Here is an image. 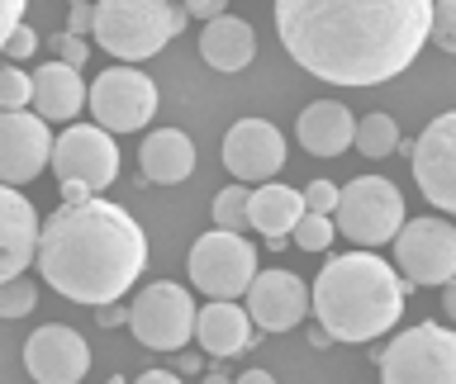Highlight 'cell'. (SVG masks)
I'll return each instance as SVG.
<instances>
[{"mask_svg":"<svg viewBox=\"0 0 456 384\" xmlns=\"http://www.w3.org/2000/svg\"><path fill=\"white\" fill-rule=\"evenodd\" d=\"M442 308H447L452 318H456V276H452L447 284H442Z\"/></svg>","mask_w":456,"mask_h":384,"instance_id":"74e56055","label":"cell"},{"mask_svg":"<svg viewBox=\"0 0 456 384\" xmlns=\"http://www.w3.org/2000/svg\"><path fill=\"white\" fill-rule=\"evenodd\" d=\"M233 384H276V380H271V370H248V375H238Z\"/></svg>","mask_w":456,"mask_h":384,"instance_id":"f35d334b","label":"cell"},{"mask_svg":"<svg viewBox=\"0 0 456 384\" xmlns=\"http://www.w3.org/2000/svg\"><path fill=\"white\" fill-rule=\"evenodd\" d=\"M380 384H456V332L419 323L380 351Z\"/></svg>","mask_w":456,"mask_h":384,"instance_id":"52a82bcc","label":"cell"},{"mask_svg":"<svg viewBox=\"0 0 456 384\" xmlns=\"http://www.w3.org/2000/svg\"><path fill=\"white\" fill-rule=\"evenodd\" d=\"M95 28V0H71V14H67V34L86 38Z\"/></svg>","mask_w":456,"mask_h":384,"instance_id":"d6a6232c","label":"cell"},{"mask_svg":"<svg viewBox=\"0 0 456 384\" xmlns=\"http://www.w3.org/2000/svg\"><path fill=\"white\" fill-rule=\"evenodd\" d=\"M299 195H305V209H314V213H333V204H338V185L333 180H309Z\"/></svg>","mask_w":456,"mask_h":384,"instance_id":"1f68e13d","label":"cell"},{"mask_svg":"<svg viewBox=\"0 0 456 384\" xmlns=\"http://www.w3.org/2000/svg\"><path fill=\"white\" fill-rule=\"evenodd\" d=\"M185 10L171 0H95L91 38L119 62H148L181 34Z\"/></svg>","mask_w":456,"mask_h":384,"instance_id":"277c9868","label":"cell"},{"mask_svg":"<svg viewBox=\"0 0 456 384\" xmlns=\"http://www.w3.org/2000/svg\"><path fill=\"white\" fill-rule=\"evenodd\" d=\"M128 327H134L138 347L148 351H181L195 337V299L185 284L157 280L148 284L134 304H128Z\"/></svg>","mask_w":456,"mask_h":384,"instance_id":"9c48e42d","label":"cell"},{"mask_svg":"<svg viewBox=\"0 0 456 384\" xmlns=\"http://www.w3.org/2000/svg\"><path fill=\"white\" fill-rule=\"evenodd\" d=\"M53 156V133L34 109H0V185L34 180Z\"/></svg>","mask_w":456,"mask_h":384,"instance_id":"9a60e30c","label":"cell"},{"mask_svg":"<svg viewBox=\"0 0 456 384\" xmlns=\"http://www.w3.org/2000/svg\"><path fill=\"white\" fill-rule=\"evenodd\" d=\"M134 384H181V380L171 375V370H142V375H138Z\"/></svg>","mask_w":456,"mask_h":384,"instance_id":"8d00e7d4","label":"cell"},{"mask_svg":"<svg viewBox=\"0 0 456 384\" xmlns=\"http://www.w3.org/2000/svg\"><path fill=\"white\" fill-rule=\"evenodd\" d=\"M299 213H305V195L295 185L262 180L248 195V228H256L262 237H285L299 223Z\"/></svg>","mask_w":456,"mask_h":384,"instance_id":"603a6c76","label":"cell"},{"mask_svg":"<svg viewBox=\"0 0 456 384\" xmlns=\"http://www.w3.org/2000/svg\"><path fill=\"white\" fill-rule=\"evenodd\" d=\"M24 370L34 384H81L91 370V347L81 341L77 327L48 323L24 341Z\"/></svg>","mask_w":456,"mask_h":384,"instance_id":"4fadbf2b","label":"cell"},{"mask_svg":"<svg viewBox=\"0 0 456 384\" xmlns=\"http://www.w3.org/2000/svg\"><path fill=\"white\" fill-rule=\"evenodd\" d=\"M433 0H276V34L309 76L380 85L413 67Z\"/></svg>","mask_w":456,"mask_h":384,"instance_id":"6da1fadb","label":"cell"},{"mask_svg":"<svg viewBox=\"0 0 456 384\" xmlns=\"http://www.w3.org/2000/svg\"><path fill=\"white\" fill-rule=\"evenodd\" d=\"M110 384H124V380H110Z\"/></svg>","mask_w":456,"mask_h":384,"instance_id":"60d3db41","label":"cell"},{"mask_svg":"<svg viewBox=\"0 0 456 384\" xmlns=\"http://www.w3.org/2000/svg\"><path fill=\"white\" fill-rule=\"evenodd\" d=\"M309 313V290L290 270H256L248 284V318L266 332H290Z\"/></svg>","mask_w":456,"mask_h":384,"instance_id":"2e32d148","label":"cell"},{"mask_svg":"<svg viewBox=\"0 0 456 384\" xmlns=\"http://www.w3.org/2000/svg\"><path fill=\"white\" fill-rule=\"evenodd\" d=\"M34 52H38V34H34L28 24H14V34L5 38V52H0V62H14V67H20L24 57H34Z\"/></svg>","mask_w":456,"mask_h":384,"instance_id":"f546056e","label":"cell"},{"mask_svg":"<svg viewBox=\"0 0 456 384\" xmlns=\"http://www.w3.org/2000/svg\"><path fill=\"white\" fill-rule=\"evenodd\" d=\"M24 5L28 0H0V52H5V38L14 34V24H24Z\"/></svg>","mask_w":456,"mask_h":384,"instance_id":"836d02e7","label":"cell"},{"mask_svg":"<svg viewBox=\"0 0 456 384\" xmlns=\"http://www.w3.org/2000/svg\"><path fill=\"white\" fill-rule=\"evenodd\" d=\"M86 105H91L95 124L105 128V133H138V128H148V119L157 114V85H152V76H142L138 67H110L91 81Z\"/></svg>","mask_w":456,"mask_h":384,"instance_id":"30bf717a","label":"cell"},{"mask_svg":"<svg viewBox=\"0 0 456 384\" xmlns=\"http://www.w3.org/2000/svg\"><path fill=\"white\" fill-rule=\"evenodd\" d=\"M309 308L333 341H370L404 313V280L370 252L333 256L314 280Z\"/></svg>","mask_w":456,"mask_h":384,"instance_id":"3957f363","label":"cell"},{"mask_svg":"<svg viewBox=\"0 0 456 384\" xmlns=\"http://www.w3.org/2000/svg\"><path fill=\"white\" fill-rule=\"evenodd\" d=\"M228 0H185V14H195V20H214V14H224Z\"/></svg>","mask_w":456,"mask_h":384,"instance_id":"e575fe53","label":"cell"},{"mask_svg":"<svg viewBox=\"0 0 456 384\" xmlns=\"http://www.w3.org/2000/svg\"><path fill=\"white\" fill-rule=\"evenodd\" d=\"M34 100V76L14 62H0V109H28Z\"/></svg>","mask_w":456,"mask_h":384,"instance_id":"83f0119b","label":"cell"},{"mask_svg":"<svg viewBox=\"0 0 456 384\" xmlns=\"http://www.w3.org/2000/svg\"><path fill=\"white\" fill-rule=\"evenodd\" d=\"M38 228V209L14 185H0V280H14L24 276V266H34Z\"/></svg>","mask_w":456,"mask_h":384,"instance_id":"e0dca14e","label":"cell"},{"mask_svg":"<svg viewBox=\"0 0 456 384\" xmlns=\"http://www.w3.org/2000/svg\"><path fill=\"white\" fill-rule=\"evenodd\" d=\"M333 228L347 233L352 242H362V247L395 242V233L404 228V195L385 176H356L347 185H338Z\"/></svg>","mask_w":456,"mask_h":384,"instance_id":"8992f818","label":"cell"},{"mask_svg":"<svg viewBox=\"0 0 456 384\" xmlns=\"http://www.w3.org/2000/svg\"><path fill=\"white\" fill-rule=\"evenodd\" d=\"M191 280L200 294L209 299H242L248 284L256 276V247L242 233H228V228H209L205 237H195L191 247Z\"/></svg>","mask_w":456,"mask_h":384,"instance_id":"ba28073f","label":"cell"},{"mask_svg":"<svg viewBox=\"0 0 456 384\" xmlns=\"http://www.w3.org/2000/svg\"><path fill=\"white\" fill-rule=\"evenodd\" d=\"M81 105H86L81 67L43 62V67L34 71V100H28V109H34L43 124H67V119H77Z\"/></svg>","mask_w":456,"mask_h":384,"instance_id":"ac0fdd59","label":"cell"},{"mask_svg":"<svg viewBox=\"0 0 456 384\" xmlns=\"http://www.w3.org/2000/svg\"><path fill=\"white\" fill-rule=\"evenodd\" d=\"M395 266L413 284H447L456 276V228L447 219H413L395 233Z\"/></svg>","mask_w":456,"mask_h":384,"instance_id":"8fae6325","label":"cell"},{"mask_svg":"<svg viewBox=\"0 0 456 384\" xmlns=\"http://www.w3.org/2000/svg\"><path fill=\"white\" fill-rule=\"evenodd\" d=\"M48 43H53L57 62H67V67H86V57H91V43L77 38V34H67V28H62V34H53Z\"/></svg>","mask_w":456,"mask_h":384,"instance_id":"4dcf8cb0","label":"cell"},{"mask_svg":"<svg viewBox=\"0 0 456 384\" xmlns=\"http://www.w3.org/2000/svg\"><path fill=\"white\" fill-rule=\"evenodd\" d=\"M195 341L214 356V361H224V356H242L252 347L248 308H238L233 299H214V304L195 308Z\"/></svg>","mask_w":456,"mask_h":384,"instance_id":"d6986e66","label":"cell"},{"mask_svg":"<svg viewBox=\"0 0 456 384\" xmlns=\"http://www.w3.org/2000/svg\"><path fill=\"white\" fill-rule=\"evenodd\" d=\"M53 176L62 180V199H91L95 190H110L119 176V148L100 124H71L62 138H53V156H48Z\"/></svg>","mask_w":456,"mask_h":384,"instance_id":"5b68a950","label":"cell"},{"mask_svg":"<svg viewBox=\"0 0 456 384\" xmlns=\"http://www.w3.org/2000/svg\"><path fill=\"white\" fill-rule=\"evenodd\" d=\"M224 166H228V176L242 180V185L276 180V171L285 166L281 128L266 124V119H238L224 133Z\"/></svg>","mask_w":456,"mask_h":384,"instance_id":"5bb4252c","label":"cell"},{"mask_svg":"<svg viewBox=\"0 0 456 384\" xmlns=\"http://www.w3.org/2000/svg\"><path fill=\"white\" fill-rule=\"evenodd\" d=\"M295 133L305 142V152L338 156V152H347V142L356 133V119H352L347 105H338V100H314V105H305V114L295 119Z\"/></svg>","mask_w":456,"mask_h":384,"instance_id":"44dd1931","label":"cell"},{"mask_svg":"<svg viewBox=\"0 0 456 384\" xmlns=\"http://www.w3.org/2000/svg\"><path fill=\"white\" fill-rule=\"evenodd\" d=\"M290 237H295L299 252H328V247H333V237H338L333 213H314V209H305V213H299V223L290 228Z\"/></svg>","mask_w":456,"mask_h":384,"instance_id":"d4e9b609","label":"cell"},{"mask_svg":"<svg viewBox=\"0 0 456 384\" xmlns=\"http://www.w3.org/2000/svg\"><path fill=\"white\" fill-rule=\"evenodd\" d=\"M205 384H233V380H224V375H209Z\"/></svg>","mask_w":456,"mask_h":384,"instance_id":"ab89813d","label":"cell"},{"mask_svg":"<svg viewBox=\"0 0 456 384\" xmlns=\"http://www.w3.org/2000/svg\"><path fill=\"white\" fill-rule=\"evenodd\" d=\"M34 304H38V284L28 276L0 280V318H24V313H34Z\"/></svg>","mask_w":456,"mask_h":384,"instance_id":"4316f807","label":"cell"},{"mask_svg":"<svg viewBox=\"0 0 456 384\" xmlns=\"http://www.w3.org/2000/svg\"><path fill=\"white\" fill-rule=\"evenodd\" d=\"M248 185H228V190H219V199H214V228H228V233H242L248 228Z\"/></svg>","mask_w":456,"mask_h":384,"instance_id":"484cf974","label":"cell"},{"mask_svg":"<svg viewBox=\"0 0 456 384\" xmlns=\"http://www.w3.org/2000/svg\"><path fill=\"white\" fill-rule=\"evenodd\" d=\"M413 180L437 209L456 213V109L437 114L413 142Z\"/></svg>","mask_w":456,"mask_h":384,"instance_id":"7c38bea8","label":"cell"},{"mask_svg":"<svg viewBox=\"0 0 456 384\" xmlns=\"http://www.w3.org/2000/svg\"><path fill=\"white\" fill-rule=\"evenodd\" d=\"M138 166H142V180L152 185H181L195 171V142L181 128H157V133L142 138Z\"/></svg>","mask_w":456,"mask_h":384,"instance_id":"7402d4cb","label":"cell"},{"mask_svg":"<svg viewBox=\"0 0 456 384\" xmlns=\"http://www.w3.org/2000/svg\"><path fill=\"white\" fill-rule=\"evenodd\" d=\"M95 318H100V327H119V323H128V308L124 304H100Z\"/></svg>","mask_w":456,"mask_h":384,"instance_id":"d590c367","label":"cell"},{"mask_svg":"<svg viewBox=\"0 0 456 384\" xmlns=\"http://www.w3.org/2000/svg\"><path fill=\"white\" fill-rule=\"evenodd\" d=\"M352 142H356V152H362V156H390L399 148V124L385 109L380 114H366V119L356 124Z\"/></svg>","mask_w":456,"mask_h":384,"instance_id":"cb8c5ba5","label":"cell"},{"mask_svg":"<svg viewBox=\"0 0 456 384\" xmlns=\"http://www.w3.org/2000/svg\"><path fill=\"white\" fill-rule=\"evenodd\" d=\"M428 38L442 52H456V0H433V20H428Z\"/></svg>","mask_w":456,"mask_h":384,"instance_id":"f1b7e54d","label":"cell"},{"mask_svg":"<svg viewBox=\"0 0 456 384\" xmlns=\"http://www.w3.org/2000/svg\"><path fill=\"white\" fill-rule=\"evenodd\" d=\"M200 57L214 67V71H242L256 57V34L248 20H238V14H214L205 20V34H200Z\"/></svg>","mask_w":456,"mask_h":384,"instance_id":"ffe728a7","label":"cell"},{"mask_svg":"<svg viewBox=\"0 0 456 384\" xmlns=\"http://www.w3.org/2000/svg\"><path fill=\"white\" fill-rule=\"evenodd\" d=\"M34 266L62 299L100 308L134 290L148 266V237L128 209L91 195L43 219Z\"/></svg>","mask_w":456,"mask_h":384,"instance_id":"7a4b0ae2","label":"cell"}]
</instances>
